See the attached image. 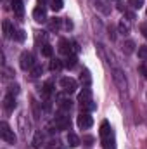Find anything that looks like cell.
Segmentation results:
<instances>
[{
	"label": "cell",
	"mask_w": 147,
	"mask_h": 149,
	"mask_svg": "<svg viewBox=\"0 0 147 149\" xmlns=\"http://www.w3.org/2000/svg\"><path fill=\"white\" fill-rule=\"evenodd\" d=\"M68 144H69V148H78L80 146V139H78L76 134H73V132L68 134Z\"/></svg>",
	"instance_id": "obj_16"
},
{
	"label": "cell",
	"mask_w": 147,
	"mask_h": 149,
	"mask_svg": "<svg viewBox=\"0 0 147 149\" xmlns=\"http://www.w3.org/2000/svg\"><path fill=\"white\" fill-rule=\"evenodd\" d=\"M78 50H80V47H78V43H76V42H73V52L76 54Z\"/></svg>",
	"instance_id": "obj_33"
},
{
	"label": "cell",
	"mask_w": 147,
	"mask_h": 149,
	"mask_svg": "<svg viewBox=\"0 0 147 149\" xmlns=\"http://www.w3.org/2000/svg\"><path fill=\"white\" fill-rule=\"evenodd\" d=\"M64 66V63H61L59 59H54L50 63V71H61V68Z\"/></svg>",
	"instance_id": "obj_20"
},
{
	"label": "cell",
	"mask_w": 147,
	"mask_h": 149,
	"mask_svg": "<svg viewBox=\"0 0 147 149\" xmlns=\"http://www.w3.org/2000/svg\"><path fill=\"white\" fill-rule=\"evenodd\" d=\"M118 30H119L121 35H128V33H130V23L125 21V19H121L119 24H118Z\"/></svg>",
	"instance_id": "obj_15"
},
{
	"label": "cell",
	"mask_w": 147,
	"mask_h": 149,
	"mask_svg": "<svg viewBox=\"0 0 147 149\" xmlns=\"http://www.w3.org/2000/svg\"><path fill=\"white\" fill-rule=\"evenodd\" d=\"M33 19L37 23H45L47 21V10H45V5L43 3H38L33 10Z\"/></svg>",
	"instance_id": "obj_7"
},
{
	"label": "cell",
	"mask_w": 147,
	"mask_h": 149,
	"mask_svg": "<svg viewBox=\"0 0 147 149\" xmlns=\"http://www.w3.org/2000/svg\"><path fill=\"white\" fill-rule=\"evenodd\" d=\"M50 9L54 12H59L62 9V0H50Z\"/></svg>",
	"instance_id": "obj_21"
},
{
	"label": "cell",
	"mask_w": 147,
	"mask_h": 149,
	"mask_svg": "<svg viewBox=\"0 0 147 149\" xmlns=\"http://www.w3.org/2000/svg\"><path fill=\"white\" fill-rule=\"evenodd\" d=\"M52 52H54V50H52V47H50L49 43H43V45H42V54H43L45 57H50Z\"/></svg>",
	"instance_id": "obj_22"
},
{
	"label": "cell",
	"mask_w": 147,
	"mask_h": 149,
	"mask_svg": "<svg viewBox=\"0 0 147 149\" xmlns=\"http://www.w3.org/2000/svg\"><path fill=\"white\" fill-rule=\"evenodd\" d=\"M140 71H142V74L147 78V66H140Z\"/></svg>",
	"instance_id": "obj_31"
},
{
	"label": "cell",
	"mask_w": 147,
	"mask_h": 149,
	"mask_svg": "<svg viewBox=\"0 0 147 149\" xmlns=\"http://www.w3.org/2000/svg\"><path fill=\"white\" fill-rule=\"evenodd\" d=\"M0 137H2L7 144H16V141H17V137H16L14 130H12L5 121H2V123H0Z\"/></svg>",
	"instance_id": "obj_1"
},
{
	"label": "cell",
	"mask_w": 147,
	"mask_h": 149,
	"mask_svg": "<svg viewBox=\"0 0 147 149\" xmlns=\"http://www.w3.org/2000/svg\"><path fill=\"white\" fill-rule=\"evenodd\" d=\"M50 94H52V81H47L43 85V95L45 97H50Z\"/></svg>",
	"instance_id": "obj_24"
},
{
	"label": "cell",
	"mask_w": 147,
	"mask_h": 149,
	"mask_svg": "<svg viewBox=\"0 0 147 149\" xmlns=\"http://www.w3.org/2000/svg\"><path fill=\"white\" fill-rule=\"evenodd\" d=\"M3 108H5V111H14V108H16V97L12 95V94H7L5 97H3Z\"/></svg>",
	"instance_id": "obj_10"
},
{
	"label": "cell",
	"mask_w": 147,
	"mask_h": 149,
	"mask_svg": "<svg viewBox=\"0 0 147 149\" xmlns=\"http://www.w3.org/2000/svg\"><path fill=\"white\" fill-rule=\"evenodd\" d=\"M49 28H50L52 31H54V30L57 31V30L61 28V19H57V17H52V19L49 21Z\"/></svg>",
	"instance_id": "obj_19"
},
{
	"label": "cell",
	"mask_w": 147,
	"mask_h": 149,
	"mask_svg": "<svg viewBox=\"0 0 147 149\" xmlns=\"http://www.w3.org/2000/svg\"><path fill=\"white\" fill-rule=\"evenodd\" d=\"M54 123H55V128L57 130H68L69 128V116H66L64 113H61V114L55 116Z\"/></svg>",
	"instance_id": "obj_6"
},
{
	"label": "cell",
	"mask_w": 147,
	"mask_h": 149,
	"mask_svg": "<svg viewBox=\"0 0 147 149\" xmlns=\"http://www.w3.org/2000/svg\"><path fill=\"white\" fill-rule=\"evenodd\" d=\"M135 50V42L133 40H126L125 43H123V52L125 54H132Z\"/></svg>",
	"instance_id": "obj_18"
},
{
	"label": "cell",
	"mask_w": 147,
	"mask_h": 149,
	"mask_svg": "<svg viewBox=\"0 0 147 149\" xmlns=\"http://www.w3.org/2000/svg\"><path fill=\"white\" fill-rule=\"evenodd\" d=\"M42 74V66H33L31 68V76H40Z\"/></svg>",
	"instance_id": "obj_28"
},
{
	"label": "cell",
	"mask_w": 147,
	"mask_h": 149,
	"mask_svg": "<svg viewBox=\"0 0 147 149\" xmlns=\"http://www.w3.org/2000/svg\"><path fill=\"white\" fill-rule=\"evenodd\" d=\"M33 148L35 149H40L43 146V134L42 132H35V135H33Z\"/></svg>",
	"instance_id": "obj_12"
},
{
	"label": "cell",
	"mask_w": 147,
	"mask_h": 149,
	"mask_svg": "<svg viewBox=\"0 0 147 149\" xmlns=\"http://www.w3.org/2000/svg\"><path fill=\"white\" fill-rule=\"evenodd\" d=\"M76 63H78V57H76L74 54H69V56L64 59V66H66L68 70H73L74 66H76Z\"/></svg>",
	"instance_id": "obj_13"
},
{
	"label": "cell",
	"mask_w": 147,
	"mask_h": 149,
	"mask_svg": "<svg viewBox=\"0 0 147 149\" xmlns=\"http://www.w3.org/2000/svg\"><path fill=\"white\" fill-rule=\"evenodd\" d=\"M19 64H21V68H23L24 71L31 70V68L35 66L33 54H31V52H23V54H21V57H19Z\"/></svg>",
	"instance_id": "obj_3"
},
{
	"label": "cell",
	"mask_w": 147,
	"mask_h": 149,
	"mask_svg": "<svg viewBox=\"0 0 147 149\" xmlns=\"http://www.w3.org/2000/svg\"><path fill=\"white\" fill-rule=\"evenodd\" d=\"M47 149H62V148L59 146V142H52V144H50V146H49Z\"/></svg>",
	"instance_id": "obj_30"
},
{
	"label": "cell",
	"mask_w": 147,
	"mask_h": 149,
	"mask_svg": "<svg viewBox=\"0 0 147 149\" xmlns=\"http://www.w3.org/2000/svg\"><path fill=\"white\" fill-rule=\"evenodd\" d=\"M2 30H3V37H10V23L7 19L2 23Z\"/></svg>",
	"instance_id": "obj_23"
},
{
	"label": "cell",
	"mask_w": 147,
	"mask_h": 149,
	"mask_svg": "<svg viewBox=\"0 0 147 149\" xmlns=\"http://www.w3.org/2000/svg\"><path fill=\"white\" fill-rule=\"evenodd\" d=\"M71 50H73V42H69V40H66V38H61V42H59V52L69 56Z\"/></svg>",
	"instance_id": "obj_8"
},
{
	"label": "cell",
	"mask_w": 147,
	"mask_h": 149,
	"mask_svg": "<svg viewBox=\"0 0 147 149\" xmlns=\"http://www.w3.org/2000/svg\"><path fill=\"white\" fill-rule=\"evenodd\" d=\"M142 33H144V37H146V40H147V26H142Z\"/></svg>",
	"instance_id": "obj_34"
},
{
	"label": "cell",
	"mask_w": 147,
	"mask_h": 149,
	"mask_svg": "<svg viewBox=\"0 0 147 149\" xmlns=\"http://www.w3.org/2000/svg\"><path fill=\"white\" fill-rule=\"evenodd\" d=\"M76 123H78V127H80L81 130H87V128H90V127L94 125V118H92L88 113H81V114H78Z\"/></svg>",
	"instance_id": "obj_5"
},
{
	"label": "cell",
	"mask_w": 147,
	"mask_h": 149,
	"mask_svg": "<svg viewBox=\"0 0 147 149\" xmlns=\"http://www.w3.org/2000/svg\"><path fill=\"white\" fill-rule=\"evenodd\" d=\"M80 81H81L85 87H90V83H92V76H90V71H88V70H83V71H81Z\"/></svg>",
	"instance_id": "obj_14"
},
{
	"label": "cell",
	"mask_w": 147,
	"mask_h": 149,
	"mask_svg": "<svg viewBox=\"0 0 147 149\" xmlns=\"http://www.w3.org/2000/svg\"><path fill=\"white\" fill-rule=\"evenodd\" d=\"M66 28H68V30H71V28H73V23H71L69 19H66Z\"/></svg>",
	"instance_id": "obj_32"
},
{
	"label": "cell",
	"mask_w": 147,
	"mask_h": 149,
	"mask_svg": "<svg viewBox=\"0 0 147 149\" xmlns=\"http://www.w3.org/2000/svg\"><path fill=\"white\" fill-rule=\"evenodd\" d=\"M12 10L16 14V17H23L24 16V5H23V0H12Z\"/></svg>",
	"instance_id": "obj_9"
},
{
	"label": "cell",
	"mask_w": 147,
	"mask_h": 149,
	"mask_svg": "<svg viewBox=\"0 0 147 149\" xmlns=\"http://www.w3.org/2000/svg\"><path fill=\"white\" fill-rule=\"evenodd\" d=\"M109 135H112V134H111L109 123H107V121H102V125H101V137L106 139V137H109Z\"/></svg>",
	"instance_id": "obj_17"
},
{
	"label": "cell",
	"mask_w": 147,
	"mask_h": 149,
	"mask_svg": "<svg viewBox=\"0 0 147 149\" xmlns=\"http://www.w3.org/2000/svg\"><path fill=\"white\" fill-rule=\"evenodd\" d=\"M17 121H19V128H21L23 135H24V137H28V134H30V121L26 123V114L23 113V114L19 116V120H17Z\"/></svg>",
	"instance_id": "obj_11"
},
{
	"label": "cell",
	"mask_w": 147,
	"mask_h": 149,
	"mask_svg": "<svg viewBox=\"0 0 147 149\" xmlns=\"http://www.w3.org/2000/svg\"><path fill=\"white\" fill-rule=\"evenodd\" d=\"M59 85H61V88H62L64 92H68V94H73V92H76V88H78V81H76L74 78H71V76L61 78Z\"/></svg>",
	"instance_id": "obj_2"
},
{
	"label": "cell",
	"mask_w": 147,
	"mask_h": 149,
	"mask_svg": "<svg viewBox=\"0 0 147 149\" xmlns=\"http://www.w3.org/2000/svg\"><path fill=\"white\" fill-rule=\"evenodd\" d=\"M9 94L17 95V94H19V85H17V83H10V85H9Z\"/></svg>",
	"instance_id": "obj_25"
},
{
	"label": "cell",
	"mask_w": 147,
	"mask_h": 149,
	"mask_svg": "<svg viewBox=\"0 0 147 149\" xmlns=\"http://www.w3.org/2000/svg\"><path fill=\"white\" fill-rule=\"evenodd\" d=\"M12 33H14V31H12ZM12 37L16 38L17 42H23V40L26 38V35H24V31H23V30H17V31H16V33H14Z\"/></svg>",
	"instance_id": "obj_27"
},
{
	"label": "cell",
	"mask_w": 147,
	"mask_h": 149,
	"mask_svg": "<svg viewBox=\"0 0 147 149\" xmlns=\"http://www.w3.org/2000/svg\"><path fill=\"white\" fill-rule=\"evenodd\" d=\"M146 56H147V47H140L139 49V57L140 59H146Z\"/></svg>",
	"instance_id": "obj_29"
},
{
	"label": "cell",
	"mask_w": 147,
	"mask_h": 149,
	"mask_svg": "<svg viewBox=\"0 0 147 149\" xmlns=\"http://www.w3.org/2000/svg\"><path fill=\"white\" fill-rule=\"evenodd\" d=\"M128 5H132L133 9H140L144 5V0H128Z\"/></svg>",
	"instance_id": "obj_26"
},
{
	"label": "cell",
	"mask_w": 147,
	"mask_h": 149,
	"mask_svg": "<svg viewBox=\"0 0 147 149\" xmlns=\"http://www.w3.org/2000/svg\"><path fill=\"white\" fill-rule=\"evenodd\" d=\"M112 80H114V83H116V87L119 90H125L126 88V78H125V73L119 68H114L112 70Z\"/></svg>",
	"instance_id": "obj_4"
}]
</instances>
